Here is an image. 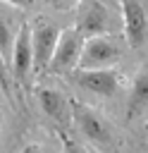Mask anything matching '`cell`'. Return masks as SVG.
<instances>
[{"label":"cell","instance_id":"8fae6325","mask_svg":"<svg viewBox=\"0 0 148 153\" xmlns=\"http://www.w3.org/2000/svg\"><path fill=\"white\" fill-rule=\"evenodd\" d=\"M12 48H14V36H12L10 26L5 22H0V57L2 60L12 57Z\"/></svg>","mask_w":148,"mask_h":153},{"label":"cell","instance_id":"8992f818","mask_svg":"<svg viewBox=\"0 0 148 153\" xmlns=\"http://www.w3.org/2000/svg\"><path fill=\"white\" fill-rule=\"evenodd\" d=\"M12 69H14V76L19 81L26 79V74L31 72L33 67V48H31V26H21L19 33L14 36V48H12Z\"/></svg>","mask_w":148,"mask_h":153},{"label":"cell","instance_id":"7c38bea8","mask_svg":"<svg viewBox=\"0 0 148 153\" xmlns=\"http://www.w3.org/2000/svg\"><path fill=\"white\" fill-rule=\"evenodd\" d=\"M62 146H64V153H86L76 141H72V139H62Z\"/></svg>","mask_w":148,"mask_h":153},{"label":"cell","instance_id":"4fadbf2b","mask_svg":"<svg viewBox=\"0 0 148 153\" xmlns=\"http://www.w3.org/2000/svg\"><path fill=\"white\" fill-rule=\"evenodd\" d=\"M0 86L10 88V79H7V69H5V60L0 57Z\"/></svg>","mask_w":148,"mask_h":153},{"label":"cell","instance_id":"9c48e42d","mask_svg":"<svg viewBox=\"0 0 148 153\" xmlns=\"http://www.w3.org/2000/svg\"><path fill=\"white\" fill-rule=\"evenodd\" d=\"M146 105H148V72H138L131 86V96H129V108H127L129 120L136 117Z\"/></svg>","mask_w":148,"mask_h":153},{"label":"cell","instance_id":"5b68a950","mask_svg":"<svg viewBox=\"0 0 148 153\" xmlns=\"http://www.w3.org/2000/svg\"><path fill=\"white\" fill-rule=\"evenodd\" d=\"M57 36H60V31L45 22H41L36 29H31V48H33V67L36 69L48 67L53 50H55V43H57Z\"/></svg>","mask_w":148,"mask_h":153},{"label":"cell","instance_id":"3957f363","mask_svg":"<svg viewBox=\"0 0 148 153\" xmlns=\"http://www.w3.org/2000/svg\"><path fill=\"white\" fill-rule=\"evenodd\" d=\"M119 57L117 45L105 36H93L84 43L79 55V69H107Z\"/></svg>","mask_w":148,"mask_h":153},{"label":"cell","instance_id":"9a60e30c","mask_svg":"<svg viewBox=\"0 0 148 153\" xmlns=\"http://www.w3.org/2000/svg\"><path fill=\"white\" fill-rule=\"evenodd\" d=\"M21 153H41V148L38 146H26V148H21Z\"/></svg>","mask_w":148,"mask_h":153},{"label":"cell","instance_id":"52a82bcc","mask_svg":"<svg viewBox=\"0 0 148 153\" xmlns=\"http://www.w3.org/2000/svg\"><path fill=\"white\" fill-rule=\"evenodd\" d=\"M74 81L98 96H112L117 91V74L112 69H79L74 74Z\"/></svg>","mask_w":148,"mask_h":153},{"label":"cell","instance_id":"5bb4252c","mask_svg":"<svg viewBox=\"0 0 148 153\" xmlns=\"http://www.w3.org/2000/svg\"><path fill=\"white\" fill-rule=\"evenodd\" d=\"M5 2H10V5H14V7H29L31 0H5Z\"/></svg>","mask_w":148,"mask_h":153},{"label":"cell","instance_id":"ba28073f","mask_svg":"<svg viewBox=\"0 0 148 153\" xmlns=\"http://www.w3.org/2000/svg\"><path fill=\"white\" fill-rule=\"evenodd\" d=\"M74 120H76L79 129H81L91 141H95V143H110V129H107L105 122H103L98 115H93L88 108L74 103Z\"/></svg>","mask_w":148,"mask_h":153},{"label":"cell","instance_id":"277c9868","mask_svg":"<svg viewBox=\"0 0 148 153\" xmlns=\"http://www.w3.org/2000/svg\"><path fill=\"white\" fill-rule=\"evenodd\" d=\"M124 17V38L131 48H141L148 41V19L141 0H122Z\"/></svg>","mask_w":148,"mask_h":153},{"label":"cell","instance_id":"30bf717a","mask_svg":"<svg viewBox=\"0 0 148 153\" xmlns=\"http://www.w3.org/2000/svg\"><path fill=\"white\" fill-rule=\"evenodd\" d=\"M38 103H41V108H43V112L45 115H50L53 120H57V122H62L64 120V98L57 93V91H53V88H41L38 91Z\"/></svg>","mask_w":148,"mask_h":153},{"label":"cell","instance_id":"7a4b0ae2","mask_svg":"<svg viewBox=\"0 0 148 153\" xmlns=\"http://www.w3.org/2000/svg\"><path fill=\"white\" fill-rule=\"evenodd\" d=\"M110 29V12L100 0H79L76 7V31L86 38L103 36Z\"/></svg>","mask_w":148,"mask_h":153},{"label":"cell","instance_id":"6da1fadb","mask_svg":"<svg viewBox=\"0 0 148 153\" xmlns=\"http://www.w3.org/2000/svg\"><path fill=\"white\" fill-rule=\"evenodd\" d=\"M81 48H84V36H81L76 29L60 31L57 43H55V50H53V57H50V62H48V69H50V72H57V74L69 72L72 67L79 65Z\"/></svg>","mask_w":148,"mask_h":153}]
</instances>
